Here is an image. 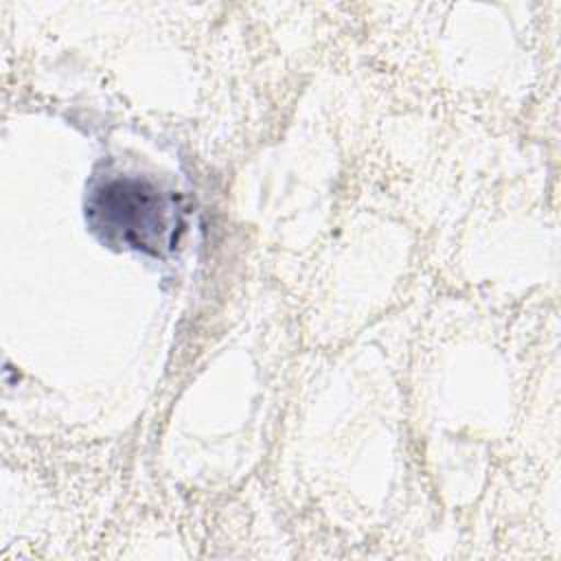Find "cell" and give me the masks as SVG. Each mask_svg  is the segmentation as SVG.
<instances>
[{"instance_id": "obj_1", "label": "cell", "mask_w": 561, "mask_h": 561, "mask_svg": "<svg viewBox=\"0 0 561 561\" xmlns=\"http://www.w3.org/2000/svg\"><path fill=\"white\" fill-rule=\"evenodd\" d=\"M92 230L110 245L162 254L182 230L175 195L162 193L140 178H110L99 182L85 206Z\"/></svg>"}]
</instances>
